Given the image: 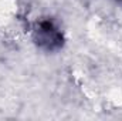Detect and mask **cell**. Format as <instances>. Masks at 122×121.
<instances>
[{
	"label": "cell",
	"instance_id": "cell-1",
	"mask_svg": "<svg viewBox=\"0 0 122 121\" xmlns=\"http://www.w3.org/2000/svg\"><path fill=\"white\" fill-rule=\"evenodd\" d=\"M36 40L38 46L47 50H57L62 46V34L50 20H44L38 24Z\"/></svg>",
	"mask_w": 122,
	"mask_h": 121
}]
</instances>
